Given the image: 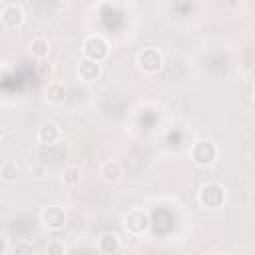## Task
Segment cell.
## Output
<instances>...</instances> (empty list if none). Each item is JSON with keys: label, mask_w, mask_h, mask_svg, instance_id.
I'll use <instances>...</instances> for the list:
<instances>
[{"label": "cell", "mask_w": 255, "mask_h": 255, "mask_svg": "<svg viewBox=\"0 0 255 255\" xmlns=\"http://www.w3.org/2000/svg\"><path fill=\"white\" fill-rule=\"evenodd\" d=\"M207 255H223V253H207Z\"/></svg>", "instance_id": "cell-20"}, {"label": "cell", "mask_w": 255, "mask_h": 255, "mask_svg": "<svg viewBox=\"0 0 255 255\" xmlns=\"http://www.w3.org/2000/svg\"><path fill=\"white\" fill-rule=\"evenodd\" d=\"M120 247H122V239L114 231H106L98 239V251L102 255H116L120 251Z\"/></svg>", "instance_id": "cell-12"}, {"label": "cell", "mask_w": 255, "mask_h": 255, "mask_svg": "<svg viewBox=\"0 0 255 255\" xmlns=\"http://www.w3.org/2000/svg\"><path fill=\"white\" fill-rule=\"evenodd\" d=\"M100 177H102V181H106V183H118L122 177H124V167H122V163L120 161H116V159H108V161H104L102 165H100Z\"/></svg>", "instance_id": "cell-11"}, {"label": "cell", "mask_w": 255, "mask_h": 255, "mask_svg": "<svg viewBox=\"0 0 255 255\" xmlns=\"http://www.w3.org/2000/svg\"><path fill=\"white\" fill-rule=\"evenodd\" d=\"M28 52H30L32 58H36V60H44V58L50 54V42H48L46 38L38 36V38H34V40L28 44Z\"/></svg>", "instance_id": "cell-13"}, {"label": "cell", "mask_w": 255, "mask_h": 255, "mask_svg": "<svg viewBox=\"0 0 255 255\" xmlns=\"http://www.w3.org/2000/svg\"><path fill=\"white\" fill-rule=\"evenodd\" d=\"M46 255H66L68 253V247L62 239H50L46 243V249H44Z\"/></svg>", "instance_id": "cell-17"}, {"label": "cell", "mask_w": 255, "mask_h": 255, "mask_svg": "<svg viewBox=\"0 0 255 255\" xmlns=\"http://www.w3.org/2000/svg\"><path fill=\"white\" fill-rule=\"evenodd\" d=\"M30 171H32V175H36V177L46 175V167H44L42 163H34V165H30Z\"/></svg>", "instance_id": "cell-18"}, {"label": "cell", "mask_w": 255, "mask_h": 255, "mask_svg": "<svg viewBox=\"0 0 255 255\" xmlns=\"http://www.w3.org/2000/svg\"><path fill=\"white\" fill-rule=\"evenodd\" d=\"M8 249H10L8 241H6L4 237H0V255H6V253H8Z\"/></svg>", "instance_id": "cell-19"}, {"label": "cell", "mask_w": 255, "mask_h": 255, "mask_svg": "<svg viewBox=\"0 0 255 255\" xmlns=\"http://www.w3.org/2000/svg\"><path fill=\"white\" fill-rule=\"evenodd\" d=\"M36 139L42 143V145H54L62 139V128L56 124V122H46L38 128L36 131Z\"/></svg>", "instance_id": "cell-9"}, {"label": "cell", "mask_w": 255, "mask_h": 255, "mask_svg": "<svg viewBox=\"0 0 255 255\" xmlns=\"http://www.w3.org/2000/svg\"><path fill=\"white\" fill-rule=\"evenodd\" d=\"M8 251L10 255H36V247L28 239H16Z\"/></svg>", "instance_id": "cell-16"}, {"label": "cell", "mask_w": 255, "mask_h": 255, "mask_svg": "<svg viewBox=\"0 0 255 255\" xmlns=\"http://www.w3.org/2000/svg\"><path fill=\"white\" fill-rule=\"evenodd\" d=\"M40 221H42L44 229H48L52 233H60L68 225V213L60 205H48L40 211Z\"/></svg>", "instance_id": "cell-5"}, {"label": "cell", "mask_w": 255, "mask_h": 255, "mask_svg": "<svg viewBox=\"0 0 255 255\" xmlns=\"http://www.w3.org/2000/svg\"><path fill=\"white\" fill-rule=\"evenodd\" d=\"M20 177V167L14 163V161H4L0 165V179L6 181V183H12Z\"/></svg>", "instance_id": "cell-15"}, {"label": "cell", "mask_w": 255, "mask_h": 255, "mask_svg": "<svg viewBox=\"0 0 255 255\" xmlns=\"http://www.w3.org/2000/svg\"><path fill=\"white\" fill-rule=\"evenodd\" d=\"M80 179H82V169H80L78 165H66V167H64V171H62V181H64V185L76 187V185L80 183Z\"/></svg>", "instance_id": "cell-14"}, {"label": "cell", "mask_w": 255, "mask_h": 255, "mask_svg": "<svg viewBox=\"0 0 255 255\" xmlns=\"http://www.w3.org/2000/svg\"><path fill=\"white\" fill-rule=\"evenodd\" d=\"M219 149L211 139H197L189 147V159L199 167H209L217 161Z\"/></svg>", "instance_id": "cell-1"}, {"label": "cell", "mask_w": 255, "mask_h": 255, "mask_svg": "<svg viewBox=\"0 0 255 255\" xmlns=\"http://www.w3.org/2000/svg\"><path fill=\"white\" fill-rule=\"evenodd\" d=\"M0 22L6 30H18L26 22V12L18 2H6L0 10Z\"/></svg>", "instance_id": "cell-7"}, {"label": "cell", "mask_w": 255, "mask_h": 255, "mask_svg": "<svg viewBox=\"0 0 255 255\" xmlns=\"http://www.w3.org/2000/svg\"><path fill=\"white\" fill-rule=\"evenodd\" d=\"M149 223V213L141 207H133L124 215V229L133 237H141L143 233H147Z\"/></svg>", "instance_id": "cell-4"}, {"label": "cell", "mask_w": 255, "mask_h": 255, "mask_svg": "<svg viewBox=\"0 0 255 255\" xmlns=\"http://www.w3.org/2000/svg\"><path fill=\"white\" fill-rule=\"evenodd\" d=\"M76 76H78L80 82L92 84V82L100 80V76H102V66H100L98 62H92V60L82 58L80 64H78V68H76Z\"/></svg>", "instance_id": "cell-8"}, {"label": "cell", "mask_w": 255, "mask_h": 255, "mask_svg": "<svg viewBox=\"0 0 255 255\" xmlns=\"http://www.w3.org/2000/svg\"><path fill=\"white\" fill-rule=\"evenodd\" d=\"M44 98L50 106H62L66 102V84L60 80L48 82V86L44 88Z\"/></svg>", "instance_id": "cell-10"}, {"label": "cell", "mask_w": 255, "mask_h": 255, "mask_svg": "<svg viewBox=\"0 0 255 255\" xmlns=\"http://www.w3.org/2000/svg\"><path fill=\"white\" fill-rule=\"evenodd\" d=\"M227 199L225 187L217 181H207L197 191V203L205 209H219Z\"/></svg>", "instance_id": "cell-2"}, {"label": "cell", "mask_w": 255, "mask_h": 255, "mask_svg": "<svg viewBox=\"0 0 255 255\" xmlns=\"http://www.w3.org/2000/svg\"><path fill=\"white\" fill-rule=\"evenodd\" d=\"M135 66L143 72V74H157L161 68H163V54L153 48V46H147L143 50L137 52L135 56Z\"/></svg>", "instance_id": "cell-6"}, {"label": "cell", "mask_w": 255, "mask_h": 255, "mask_svg": "<svg viewBox=\"0 0 255 255\" xmlns=\"http://www.w3.org/2000/svg\"><path fill=\"white\" fill-rule=\"evenodd\" d=\"M82 56L86 60H92V62L102 64L110 56V44H108V40L104 36H100V34H88L82 40Z\"/></svg>", "instance_id": "cell-3"}]
</instances>
